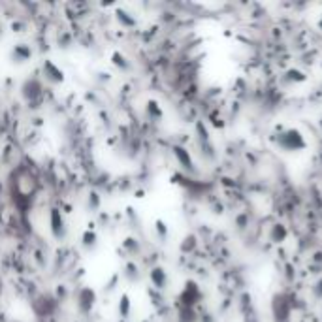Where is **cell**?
I'll return each mask as SVG.
<instances>
[{
  "instance_id": "9",
  "label": "cell",
  "mask_w": 322,
  "mask_h": 322,
  "mask_svg": "<svg viewBox=\"0 0 322 322\" xmlns=\"http://www.w3.org/2000/svg\"><path fill=\"white\" fill-rule=\"evenodd\" d=\"M81 245L87 249V251H93V249H96V245H98V235H96V232L91 228H87L85 232H83V235H81Z\"/></svg>"
},
{
  "instance_id": "5",
  "label": "cell",
  "mask_w": 322,
  "mask_h": 322,
  "mask_svg": "<svg viewBox=\"0 0 322 322\" xmlns=\"http://www.w3.org/2000/svg\"><path fill=\"white\" fill-rule=\"evenodd\" d=\"M21 94L29 104L36 102V100L42 98V83L38 79H26L21 87Z\"/></svg>"
},
{
  "instance_id": "13",
  "label": "cell",
  "mask_w": 322,
  "mask_h": 322,
  "mask_svg": "<svg viewBox=\"0 0 322 322\" xmlns=\"http://www.w3.org/2000/svg\"><path fill=\"white\" fill-rule=\"evenodd\" d=\"M117 19H119V23H123L124 26H132L134 23H136V21H134L132 17H128V13H126V12H119Z\"/></svg>"
},
{
  "instance_id": "1",
  "label": "cell",
  "mask_w": 322,
  "mask_h": 322,
  "mask_svg": "<svg viewBox=\"0 0 322 322\" xmlns=\"http://www.w3.org/2000/svg\"><path fill=\"white\" fill-rule=\"evenodd\" d=\"M96 290L91 288V286H81L77 290V296H75V304H77V309L83 313V315H89L91 311L94 309L96 305Z\"/></svg>"
},
{
  "instance_id": "7",
  "label": "cell",
  "mask_w": 322,
  "mask_h": 322,
  "mask_svg": "<svg viewBox=\"0 0 322 322\" xmlns=\"http://www.w3.org/2000/svg\"><path fill=\"white\" fill-rule=\"evenodd\" d=\"M32 59V49L26 44H15L12 47V61L17 62V64H23V62L31 61Z\"/></svg>"
},
{
  "instance_id": "15",
  "label": "cell",
  "mask_w": 322,
  "mask_h": 322,
  "mask_svg": "<svg viewBox=\"0 0 322 322\" xmlns=\"http://www.w3.org/2000/svg\"><path fill=\"white\" fill-rule=\"evenodd\" d=\"M156 230H158L160 234H164V232H168V230L164 228V223H162V221H156Z\"/></svg>"
},
{
  "instance_id": "12",
  "label": "cell",
  "mask_w": 322,
  "mask_h": 322,
  "mask_svg": "<svg viewBox=\"0 0 322 322\" xmlns=\"http://www.w3.org/2000/svg\"><path fill=\"white\" fill-rule=\"evenodd\" d=\"M147 113L151 115V117H160L162 115V110L156 100H149L147 102Z\"/></svg>"
},
{
  "instance_id": "4",
  "label": "cell",
  "mask_w": 322,
  "mask_h": 322,
  "mask_svg": "<svg viewBox=\"0 0 322 322\" xmlns=\"http://www.w3.org/2000/svg\"><path fill=\"white\" fill-rule=\"evenodd\" d=\"M42 72H44L45 81L51 83V85H61V83H64V72H62L53 61H45L44 66H42Z\"/></svg>"
},
{
  "instance_id": "10",
  "label": "cell",
  "mask_w": 322,
  "mask_h": 322,
  "mask_svg": "<svg viewBox=\"0 0 322 322\" xmlns=\"http://www.w3.org/2000/svg\"><path fill=\"white\" fill-rule=\"evenodd\" d=\"M130 298H128V294H121V298H119V315L123 316V318H126V316L130 315Z\"/></svg>"
},
{
  "instance_id": "8",
  "label": "cell",
  "mask_w": 322,
  "mask_h": 322,
  "mask_svg": "<svg viewBox=\"0 0 322 322\" xmlns=\"http://www.w3.org/2000/svg\"><path fill=\"white\" fill-rule=\"evenodd\" d=\"M149 279H151V283L156 286V288H164L168 283V275H166V270L160 266L153 267L151 272H149Z\"/></svg>"
},
{
  "instance_id": "2",
  "label": "cell",
  "mask_w": 322,
  "mask_h": 322,
  "mask_svg": "<svg viewBox=\"0 0 322 322\" xmlns=\"http://www.w3.org/2000/svg\"><path fill=\"white\" fill-rule=\"evenodd\" d=\"M57 307H59V300L55 296H51V294H40L32 302V309L36 311L40 316L51 315Z\"/></svg>"
},
{
  "instance_id": "16",
  "label": "cell",
  "mask_w": 322,
  "mask_h": 322,
  "mask_svg": "<svg viewBox=\"0 0 322 322\" xmlns=\"http://www.w3.org/2000/svg\"><path fill=\"white\" fill-rule=\"evenodd\" d=\"M0 296H2V281H0Z\"/></svg>"
},
{
  "instance_id": "3",
  "label": "cell",
  "mask_w": 322,
  "mask_h": 322,
  "mask_svg": "<svg viewBox=\"0 0 322 322\" xmlns=\"http://www.w3.org/2000/svg\"><path fill=\"white\" fill-rule=\"evenodd\" d=\"M202 298V292H200L198 285L194 283V281H186L185 288H183V292H181V304L185 305V307H192L194 304H198V300Z\"/></svg>"
},
{
  "instance_id": "11",
  "label": "cell",
  "mask_w": 322,
  "mask_h": 322,
  "mask_svg": "<svg viewBox=\"0 0 322 322\" xmlns=\"http://www.w3.org/2000/svg\"><path fill=\"white\" fill-rule=\"evenodd\" d=\"M112 62L121 70H128V66H130V64H128V59H126V57H124L121 51H113V53H112Z\"/></svg>"
},
{
  "instance_id": "14",
  "label": "cell",
  "mask_w": 322,
  "mask_h": 322,
  "mask_svg": "<svg viewBox=\"0 0 322 322\" xmlns=\"http://www.w3.org/2000/svg\"><path fill=\"white\" fill-rule=\"evenodd\" d=\"M91 202H93L94 205L100 202V198H98V194H96V192H91V196H89V204H91Z\"/></svg>"
},
{
  "instance_id": "6",
  "label": "cell",
  "mask_w": 322,
  "mask_h": 322,
  "mask_svg": "<svg viewBox=\"0 0 322 322\" xmlns=\"http://www.w3.org/2000/svg\"><path fill=\"white\" fill-rule=\"evenodd\" d=\"M49 224H51V234H53V237H57V239L64 237V234H66V223H64L62 213L57 209V207H53V209L49 211Z\"/></svg>"
}]
</instances>
